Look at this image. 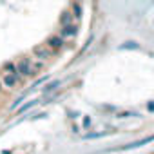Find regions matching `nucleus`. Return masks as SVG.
Listing matches in <instances>:
<instances>
[{
    "instance_id": "obj_11",
    "label": "nucleus",
    "mask_w": 154,
    "mask_h": 154,
    "mask_svg": "<svg viewBox=\"0 0 154 154\" xmlns=\"http://www.w3.org/2000/svg\"><path fill=\"white\" fill-rule=\"evenodd\" d=\"M120 49H138V44L136 42H125L123 45H120Z\"/></svg>"
},
{
    "instance_id": "obj_9",
    "label": "nucleus",
    "mask_w": 154,
    "mask_h": 154,
    "mask_svg": "<svg viewBox=\"0 0 154 154\" xmlns=\"http://www.w3.org/2000/svg\"><path fill=\"white\" fill-rule=\"evenodd\" d=\"M72 15H76V18H80V17H82V8H80L78 2H74V4H72Z\"/></svg>"
},
{
    "instance_id": "obj_10",
    "label": "nucleus",
    "mask_w": 154,
    "mask_h": 154,
    "mask_svg": "<svg viewBox=\"0 0 154 154\" xmlns=\"http://www.w3.org/2000/svg\"><path fill=\"white\" fill-rule=\"evenodd\" d=\"M4 72H17V63L8 62V63L4 65Z\"/></svg>"
},
{
    "instance_id": "obj_2",
    "label": "nucleus",
    "mask_w": 154,
    "mask_h": 154,
    "mask_svg": "<svg viewBox=\"0 0 154 154\" xmlns=\"http://www.w3.org/2000/svg\"><path fill=\"white\" fill-rule=\"evenodd\" d=\"M33 60L31 58H22L17 62V72L20 76H33V69H31Z\"/></svg>"
},
{
    "instance_id": "obj_3",
    "label": "nucleus",
    "mask_w": 154,
    "mask_h": 154,
    "mask_svg": "<svg viewBox=\"0 0 154 154\" xmlns=\"http://www.w3.org/2000/svg\"><path fill=\"white\" fill-rule=\"evenodd\" d=\"M53 53H54V51H51L45 44H44V45H35V47H33V56L38 58V60H42V62H45L47 58H51Z\"/></svg>"
},
{
    "instance_id": "obj_14",
    "label": "nucleus",
    "mask_w": 154,
    "mask_h": 154,
    "mask_svg": "<svg viewBox=\"0 0 154 154\" xmlns=\"http://www.w3.org/2000/svg\"><path fill=\"white\" fill-rule=\"evenodd\" d=\"M91 125V118L87 116V118H84V127H89Z\"/></svg>"
},
{
    "instance_id": "obj_7",
    "label": "nucleus",
    "mask_w": 154,
    "mask_h": 154,
    "mask_svg": "<svg viewBox=\"0 0 154 154\" xmlns=\"http://www.w3.org/2000/svg\"><path fill=\"white\" fill-rule=\"evenodd\" d=\"M72 17H74V15H72L71 11H63V13L60 15V20H58V22H60V26L71 24V22H72Z\"/></svg>"
},
{
    "instance_id": "obj_1",
    "label": "nucleus",
    "mask_w": 154,
    "mask_h": 154,
    "mask_svg": "<svg viewBox=\"0 0 154 154\" xmlns=\"http://www.w3.org/2000/svg\"><path fill=\"white\" fill-rule=\"evenodd\" d=\"M20 80H22V76L18 72H4L2 74V85L8 89L17 87V84H20Z\"/></svg>"
},
{
    "instance_id": "obj_6",
    "label": "nucleus",
    "mask_w": 154,
    "mask_h": 154,
    "mask_svg": "<svg viewBox=\"0 0 154 154\" xmlns=\"http://www.w3.org/2000/svg\"><path fill=\"white\" fill-rule=\"evenodd\" d=\"M150 141H154V136H147V138H143V140L132 141V143H129V145L122 147V150H129V149H138V147H141V145H145V143H150Z\"/></svg>"
},
{
    "instance_id": "obj_15",
    "label": "nucleus",
    "mask_w": 154,
    "mask_h": 154,
    "mask_svg": "<svg viewBox=\"0 0 154 154\" xmlns=\"http://www.w3.org/2000/svg\"><path fill=\"white\" fill-rule=\"evenodd\" d=\"M2 89H4V85H2V80H0V93H2Z\"/></svg>"
},
{
    "instance_id": "obj_13",
    "label": "nucleus",
    "mask_w": 154,
    "mask_h": 154,
    "mask_svg": "<svg viewBox=\"0 0 154 154\" xmlns=\"http://www.w3.org/2000/svg\"><path fill=\"white\" fill-rule=\"evenodd\" d=\"M35 103H36V102H31V103H27V105H24V107H22V109H20V112H24V111H26V109H29V107H33V105H35Z\"/></svg>"
},
{
    "instance_id": "obj_5",
    "label": "nucleus",
    "mask_w": 154,
    "mask_h": 154,
    "mask_svg": "<svg viewBox=\"0 0 154 154\" xmlns=\"http://www.w3.org/2000/svg\"><path fill=\"white\" fill-rule=\"evenodd\" d=\"M76 31H78V26L71 22V24L62 26V29H60V36H62V38H69V36H74Z\"/></svg>"
},
{
    "instance_id": "obj_12",
    "label": "nucleus",
    "mask_w": 154,
    "mask_h": 154,
    "mask_svg": "<svg viewBox=\"0 0 154 154\" xmlns=\"http://www.w3.org/2000/svg\"><path fill=\"white\" fill-rule=\"evenodd\" d=\"M116 116H118V118H129V116H138V114H136V112H118Z\"/></svg>"
},
{
    "instance_id": "obj_8",
    "label": "nucleus",
    "mask_w": 154,
    "mask_h": 154,
    "mask_svg": "<svg viewBox=\"0 0 154 154\" xmlns=\"http://www.w3.org/2000/svg\"><path fill=\"white\" fill-rule=\"evenodd\" d=\"M56 87H60V80H54V82L47 84V85H45V89H44V93H51V91H54Z\"/></svg>"
},
{
    "instance_id": "obj_4",
    "label": "nucleus",
    "mask_w": 154,
    "mask_h": 154,
    "mask_svg": "<svg viewBox=\"0 0 154 154\" xmlns=\"http://www.w3.org/2000/svg\"><path fill=\"white\" fill-rule=\"evenodd\" d=\"M45 45H47L51 51H60V49L63 47V38H62L60 35H53V36H49V38H47Z\"/></svg>"
}]
</instances>
